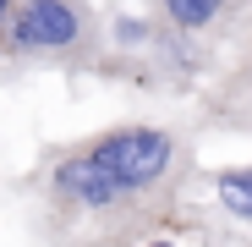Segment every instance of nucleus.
Wrapping results in <instances>:
<instances>
[{
	"instance_id": "nucleus-10",
	"label": "nucleus",
	"mask_w": 252,
	"mask_h": 247,
	"mask_svg": "<svg viewBox=\"0 0 252 247\" xmlns=\"http://www.w3.org/2000/svg\"><path fill=\"white\" fill-rule=\"evenodd\" d=\"M241 247H252V236H247V242H241Z\"/></svg>"
},
{
	"instance_id": "nucleus-6",
	"label": "nucleus",
	"mask_w": 252,
	"mask_h": 247,
	"mask_svg": "<svg viewBox=\"0 0 252 247\" xmlns=\"http://www.w3.org/2000/svg\"><path fill=\"white\" fill-rule=\"evenodd\" d=\"M143 247H181V242H176V236H148Z\"/></svg>"
},
{
	"instance_id": "nucleus-9",
	"label": "nucleus",
	"mask_w": 252,
	"mask_h": 247,
	"mask_svg": "<svg viewBox=\"0 0 252 247\" xmlns=\"http://www.w3.org/2000/svg\"><path fill=\"white\" fill-rule=\"evenodd\" d=\"M0 82H11V71H6V66H0Z\"/></svg>"
},
{
	"instance_id": "nucleus-8",
	"label": "nucleus",
	"mask_w": 252,
	"mask_h": 247,
	"mask_svg": "<svg viewBox=\"0 0 252 247\" xmlns=\"http://www.w3.org/2000/svg\"><path fill=\"white\" fill-rule=\"evenodd\" d=\"M247 28H252V0H247ZM247 28H241V33H247ZM241 33H236V38H241Z\"/></svg>"
},
{
	"instance_id": "nucleus-3",
	"label": "nucleus",
	"mask_w": 252,
	"mask_h": 247,
	"mask_svg": "<svg viewBox=\"0 0 252 247\" xmlns=\"http://www.w3.org/2000/svg\"><path fill=\"white\" fill-rule=\"evenodd\" d=\"M192 121H197V132L252 138V28L220 55L214 77L192 94Z\"/></svg>"
},
{
	"instance_id": "nucleus-1",
	"label": "nucleus",
	"mask_w": 252,
	"mask_h": 247,
	"mask_svg": "<svg viewBox=\"0 0 252 247\" xmlns=\"http://www.w3.org/2000/svg\"><path fill=\"white\" fill-rule=\"evenodd\" d=\"M203 132L181 115H121L33 159L22 181L44 247H143L176 236L203 176Z\"/></svg>"
},
{
	"instance_id": "nucleus-5",
	"label": "nucleus",
	"mask_w": 252,
	"mask_h": 247,
	"mask_svg": "<svg viewBox=\"0 0 252 247\" xmlns=\"http://www.w3.org/2000/svg\"><path fill=\"white\" fill-rule=\"evenodd\" d=\"M197 181H208V203H214V214L247 242V236H252V159H241V165H214V171L197 176Z\"/></svg>"
},
{
	"instance_id": "nucleus-7",
	"label": "nucleus",
	"mask_w": 252,
	"mask_h": 247,
	"mask_svg": "<svg viewBox=\"0 0 252 247\" xmlns=\"http://www.w3.org/2000/svg\"><path fill=\"white\" fill-rule=\"evenodd\" d=\"M11 6L17 0H0V33H6V22H11Z\"/></svg>"
},
{
	"instance_id": "nucleus-4",
	"label": "nucleus",
	"mask_w": 252,
	"mask_h": 247,
	"mask_svg": "<svg viewBox=\"0 0 252 247\" xmlns=\"http://www.w3.org/2000/svg\"><path fill=\"white\" fill-rule=\"evenodd\" d=\"M148 11L159 22L203 38V44H214L220 55L236 44V33L247 28V0H148Z\"/></svg>"
},
{
	"instance_id": "nucleus-2",
	"label": "nucleus",
	"mask_w": 252,
	"mask_h": 247,
	"mask_svg": "<svg viewBox=\"0 0 252 247\" xmlns=\"http://www.w3.org/2000/svg\"><path fill=\"white\" fill-rule=\"evenodd\" d=\"M104 61V6L99 0H17L0 33V66L94 77Z\"/></svg>"
}]
</instances>
